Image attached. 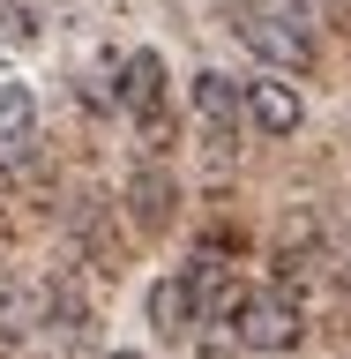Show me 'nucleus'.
<instances>
[{"label": "nucleus", "mask_w": 351, "mask_h": 359, "mask_svg": "<svg viewBox=\"0 0 351 359\" xmlns=\"http://www.w3.org/2000/svg\"><path fill=\"white\" fill-rule=\"evenodd\" d=\"M120 112H128L150 142L165 135V67H157V53H128V60H120Z\"/></svg>", "instance_id": "3"}, {"label": "nucleus", "mask_w": 351, "mask_h": 359, "mask_svg": "<svg viewBox=\"0 0 351 359\" xmlns=\"http://www.w3.org/2000/svg\"><path fill=\"white\" fill-rule=\"evenodd\" d=\"M30 322H38V307H30V292H22L15 277L0 269V352H8V344H22V337H30Z\"/></svg>", "instance_id": "8"}, {"label": "nucleus", "mask_w": 351, "mask_h": 359, "mask_svg": "<svg viewBox=\"0 0 351 359\" xmlns=\"http://www.w3.org/2000/svg\"><path fill=\"white\" fill-rule=\"evenodd\" d=\"M38 150V97L22 83H0V165H30Z\"/></svg>", "instance_id": "6"}, {"label": "nucleus", "mask_w": 351, "mask_h": 359, "mask_svg": "<svg viewBox=\"0 0 351 359\" xmlns=\"http://www.w3.org/2000/svg\"><path fill=\"white\" fill-rule=\"evenodd\" d=\"M150 330H157V337H195V330H202V292H195L187 269L150 285Z\"/></svg>", "instance_id": "5"}, {"label": "nucleus", "mask_w": 351, "mask_h": 359, "mask_svg": "<svg viewBox=\"0 0 351 359\" xmlns=\"http://www.w3.org/2000/svg\"><path fill=\"white\" fill-rule=\"evenodd\" d=\"M247 112H254L262 135H291L299 128V90L277 83V75H269V83H247Z\"/></svg>", "instance_id": "7"}, {"label": "nucleus", "mask_w": 351, "mask_h": 359, "mask_svg": "<svg viewBox=\"0 0 351 359\" xmlns=\"http://www.w3.org/2000/svg\"><path fill=\"white\" fill-rule=\"evenodd\" d=\"M307 337V307L284 285H254L240 307V352H291Z\"/></svg>", "instance_id": "2"}, {"label": "nucleus", "mask_w": 351, "mask_h": 359, "mask_svg": "<svg viewBox=\"0 0 351 359\" xmlns=\"http://www.w3.org/2000/svg\"><path fill=\"white\" fill-rule=\"evenodd\" d=\"M195 120L209 128V142H232L240 120H254V112H247V90H232L224 67H202L195 75Z\"/></svg>", "instance_id": "4"}, {"label": "nucleus", "mask_w": 351, "mask_h": 359, "mask_svg": "<svg viewBox=\"0 0 351 359\" xmlns=\"http://www.w3.org/2000/svg\"><path fill=\"white\" fill-rule=\"evenodd\" d=\"M232 22H240V45L262 67H277V75H299V67H314V53H322V30H314L307 0H240Z\"/></svg>", "instance_id": "1"}, {"label": "nucleus", "mask_w": 351, "mask_h": 359, "mask_svg": "<svg viewBox=\"0 0 351 359\" xmlns=\"http://www.w3.org/2000/svg\"><path fill=\"white\" fill-rule=\"evenodd\" d=\"M105 359H142V352H105Z\"/></svg>", "instance_id": "9"}]
</instances>
